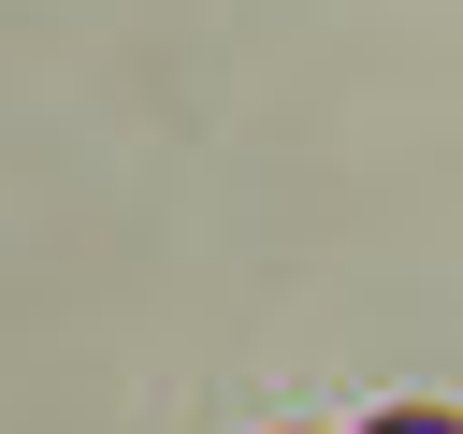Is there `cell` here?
Instances as JSON below:
<instances>
[{"mask_svg": "<svg viewBox=\"0 0 463 434\" xmlns=\"http://www.w3.org/2000/svg\"><path fill=\"white\" fill-rule=\"evenodd\" d=\"M376 434H449V405H391V420H376Z\"/></svg>", "mask_w": 463, "mask_h": 434, "instance_id": "obj_1", "label": "cell"}]
</instances>
